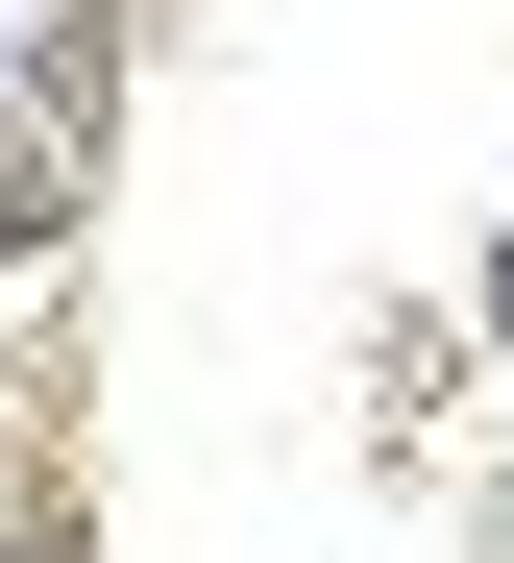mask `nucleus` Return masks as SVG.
<instances>
[{"label":"nucleus","instance_id":"f257e3e1","mask_svg":"<svg viewBox=\"0 0 514 563\" xmlns=\"http://www.w3.org/2000/svg\"><path fill=\"white\" fill-rule=\"evenodd\" d=\"M0 563H74V539H0Z\"/></svg>","mask_w":514,"mask_h":563}]
</instances>
